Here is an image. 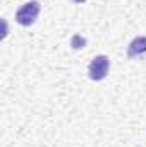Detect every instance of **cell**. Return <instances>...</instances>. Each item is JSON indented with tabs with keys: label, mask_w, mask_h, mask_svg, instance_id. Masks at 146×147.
<instances>
[{
	"label": "cell",
	"mask_w": 146,
	"mask_h": 147,
	"mask_svg": "<svg viewBox=\"0 0 146 147\" xmlns=\"http://www.w3.org/2000/svg\"><path fill=\"white\" fill-rule=\"evenodd\" d=\"M71 43H72V46L76 48V50H79V48H84V45H86V39H83L81 36H77V34H76V36L72 38V41H71Z\"/></svg>",
	"instance_id": "cell-4"
},
{
	"label": "cell",
	"mask_w": 146,
	"mask_h": 147,
	"mask_svg": "<svg viewBox=\"0 0 146 147\" xmlns=\"http://www.w3.org/2000/svg\"><path fill=\"white\" fill-rule=\"evenodd\" d=\"M40 10H41V5L38 0H29V2L23 3L16 12V22L24 28L33 26L40 16Z\"/></svg>",
	"instance_id": "cell-1"
},
{
	"label": "cell",
	"mask_w": 146,
	"mask_h": 147,
	"mask_svg": "<svg viewBox=\"0 0 146 147\" xmlns=\"http://www.w3.org/2000/svg\"><path fill=\"white\" fill-rule=\"evenodd\" d=\"M146 53V36H138L131 41V45L127 46V57L129 58H136L139 55Z\"/></svg>",
	"instance_id": "cell-3"
},
{
	"label": "cell",
	"mask_w": 146,
	"mask_h": 147,
	"mask_svg": "<svg viewBox=\"0 0 146 147\" xmlns=\"http://www.w3.org/2000/svg\"><path fill=\"white\" fill-rule=\"evenodd\" d=\"M108 69H110V60L107 55H96L91 63H89V69H88V74H89V79L91 80H103L107 75H108Z\"/></svg>",
	"instance_id": "cell-2"
}]
</instances>
